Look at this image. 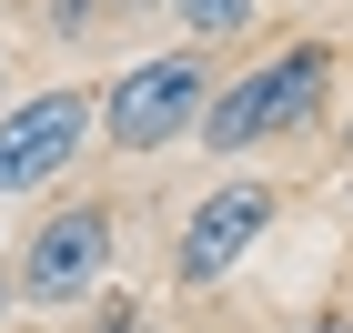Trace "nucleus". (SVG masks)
<instances>
[{
    "label": "nucleus",
    "mask_w": 353,
    "mask_h": 333,
    "mask_svg": "<svg viewBox=\"0 0 353 333\" xmlns=\"http://www.w3.org/2000/svg\"><path fill=\"white\" fill-rule=\"evenodd\" d=\"M323 91H333V51L323 41H293V51H272V61H252L243 81H222L212 101H202V152L212 162H232V152H263V141H293L313 111H323Z\"/></svg>",
    "instance_id": "nucleus-1"
},
{
    "label": "nucleus",
    "mask_w": 353,
    "mask_h": 333,
    "mask_svg": "<svg viewBox=\"0 0 353 333\" xmlns=\"http://www.w3.org/2000/svg\"><path fill=\"white\" fill-rule=\"evenodd\" d=\"M202 61L192 51H152V61H132L121 81L101 91V132L121 141V152H162V141H182L192 121H202Z\"/></svg>",
    "instance_id": "nucleus-2"
},
{
    "label": "nucleus",
    "mask_w": 353,
    "mask_h": 333,
    "mask_svg": "<svg viewBox=\"0 0 353 333\" xmlns=\"http://www.w3.org/2000/svg\"><path fill=\"white\" fill-rule=\"evenodd\" d=\"M101 263H111V212L101 202H71V212H51L41 232L21 243V303H41V313H61V303H81L91 283H101Z\"/></svg>",
    "instance_id": "nucleus-3"
},
{
    "label": "nucleus",
    "mask_w": 353,
    "mask_h": 333,
    "mask_svg": "<svg viewBox=\"0 0 353 333\" xmlns=\"http://www.w3.org/2000/svg\"><path fill=\"white\" fill-rule=\"evenodd\" d=\"M91 121H101L91 91H41V101H21L0 121V192H41V182L91 141Z\"/></svg>",
    "instance_id": "nucleus-4"
},
{
    "label": "nucleus",
    "mask_w": 353,
    "mask_h": 333,
    "mask_svg": "<svg viewBox=\"0 0 353 333\" xmlns=\"http://www.w3.org/2000/svg\"><path fill=\"white\" fill-rule=\"evenodd\" d=\"M263 222H272V192H263V182H222L212 202H192L182 252H172V263H182V283H222L252 243H263Z\"/></svg>",
    "instance_id": "nucleus-5"
},
{
    "label": "nucleus",
    "mask_w": 353,
    "mask_h": 333,
    "mask_svg": "<svg viewBox=\"0 0 353 333\" xmlns=\"http://www.w3.org/2000/svg\"><path fill=\"white\" fill-rule=\"evenodd\" d=\"M172 10H182L192 41H232V30L252 21V0H172Z\"/></svg>",
    "instance_id": "nucleus-6"
},
{
    "label": "nucleus",
    "mask_w": 353,
    "mask_h": 333,
    "mask_svg": "<svg viewBox=\"0 0 353 333\" xmlns=\"http://www.w3.org/2000/svg\"><path fill=\"white\" fill-rule=\"evenodd\" d=\"M303 333H353V323H333V313H323V323H303Z\"/></svg>",
    "instance_id": "nucleus-7"
},
{
    "label": "nucleus",
    "mask_w": 353,
    "mask_h": 333,
    "mask_svg": "<svg viewBox=\"0 0 353 333\" xmlns=\"http://www.w3.org/2000/svg\"><path fill=\"white\" fill-rule=\"evenodd\" d=\"M0 313H10V293H0Z\"/></svg>",
    "instance_id": "nucleus-8"
},
{
    "label": "nucleus",
    "mask_w": 353,
    "mask_h": 333,
    "mask_svg": "<svg viewBox=\"0 0 353 333\" xmlns=\"http://www.w3.org/2000/svg\"><path fill=\"white\" fill-rule=\"evenodd\" d=\"M343 152H353V132H343Z\"/></svg>",
    "instance_id": "nucleus-9"
}]
</instances>
